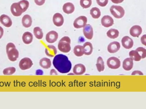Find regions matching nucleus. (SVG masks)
Returning <instances> with one entry per match:
<instances>
[{"mask_svg": "<svg viewBox=\"0 0 146 109\" xmlns=\"http://www.w3.org/2000/svg\"><path fill=\"white\" fill-rule=\"evenodd\" d=\"M71 39L69 37H63L58 43V49L62 53H69L71 50Z\"/></svg>", "mask_w": 146, "mask_h": 109, "instance_id": "obj_2", "label": "nucleus"}, {"mask_svg": "<svg viewBox=\"0 0 146 109\" xmlns=\"http://www.w3.org/2000/svg\"><path fill=\"white\" fill-rule=\"evenodd\" d=\"M83 33L87 39L91 40L93 37V29L90 24H86L83 29Z\"/></svg>", "mask_w": 146, "mask_h": 109, "instance_id": "obj_10", "label": "nucleus"}, {"mask_svg": "<svg viewBox=\"0 0 146 109\" xmlns=\"http://www.w3.org/2000/svg\"><path fill=\"white\" fill-rule=\"evenodd\" d=\"M121 48V45L118 42H114L111 43L107 47V50L110 54L117 53Z\"/></svg>", "mask_w": 146, "mask_h": 109, "instance_id": "obj_13", "label": "nucleus"}, {"mask_svg": "<svg viewBox=\"0 0 146 109\" xmlns=\"http://www.w3.org/2000/svg\"><path fill=\"white\" fill-rule=\"evenodd\" d=\"M39 64L43 68L48 69L51 67V62L49 58L43 57L40 60Z\"/></svg>", "mask_w": 146, "mask_h": 109, "instance_id": "obj_23", "label": "nucleus"}, {"mask_svg": "<svg viewBox=\"0 0 146 109\" xmlns=\"http://www.w3.org/2000/svg\"><path fill=\"white\" fill-rule=\"evenodd\" d=\"M8 59L11 61H15L19 56V52L16 48H13L10 50L7 53Z\"/></svg>", "mask_w": 146, "mask_h": 109, "instance_id": "obj_17", "label": "nucleus"}, {"mask_svg": "<svg viewBox=\"0 0 146 109\" xmlns=\"http://www.w3.org/2000/svg\"><path fill=\"white\" fill-rule=\"evenodd\" d=\"M86 67L82 63L76 64L73 68V73L76 75H82L86 72Z\"/></svg>", "mask_w": 146, "mask_h": 109, "instance_id": "obj_14", "label": "nucleus"}, {"mask_svg": "<svg viewBox=\"0 0 146 109\" xmlns=\"http://www.w3.org/2000/svg\"><path fill=\"white\" fill-rule=\"evenodd\" d=\"M0 22L6 27H10L12 25L13 22L10 17L6 15H2L0 16Z\"/></svg>", "mask_w": 146, "mask_h": 109, "instance_id": "obj_15", "label": "nucleus"}, {"mask_svg": "<svg viewBox=\"0 0 146 109\" xmlns=\"http://www.w3.org/2000/svg\"><path fill=\"white\" fill-rule=\"evenodd\" d=\"M141 41L143 45L146 46V35H144L142 36L141 38Z\"/></svg>", "mask_w": 146, "mask_h": 109, "instance_id": "obj_38", "label": "nucleus"}, {"mask_svg": "<svg viewBox=\"0 0 146 109\" xmlns=\"http://www.w3.org/2000/svg\"><path fill=\"white\" fill-rule=\"evenodd\" d=\"M33 63L29 57L22 58L19 63V67L21 70H25L29 69L32 67Z\"/></svg>", "mask_w": 146, "mask_h": 109, "instance_id": "obj_6", "label": "nucleus"}, {"mask_svg": "<svg viewBox=\"0 0 146 109\" xmlns=\"http://www.w3.org/2000/svg\"><path fill=\"white\" fill-rule=\"evenodd\" d=\"M92 4V0H80V5L83 8H88Z\"/></svg>", "mask_w": 146, "mask_h": 109, "instance_id": "obj_32", "label": "nucleus"}, {"mask_svg": "<svg viewBox=\"0 0 146 109\" xmlns=\"http://www.w3.org/2000/svg\"><path fill=\"white\" fill-rule=\"evenodd\" d=\"M53 64L54 67L61 73H67L72 69V63L68 57L62 54L55 56Z\"/></svg>", "mask_w": 146, "mask_h": 109, "instance_id": "obj_1", "label": "nucleus"}, {"mask_svg": "<svg viewBox=\"0 0 146 109\" xmlns=\"http://www.w3.org/2000/svg\"><path fill=\"white\" fill-rule=\"evenodd\" d=\"M133 66V62L132 58H127L123 61V67L126 71L131 70Z\"/></svg>", "mask_w": 146, "mask_h": 109, "instance_id": "obj_20", "label": "nucleus"}, {"mask_svg": "<svg viewBox=\"0 0 146 109\" xmlns=\"http://www.w3.org/2000/svg\"><path fill=\"white\" fill-rule=\"evenodd\" d=\"M90 15L94 19H98L101 16V12L98 8L94 7L90 10Z\"/></svg>", "mask_w": 146, "mask_h": 109, "instance_id": "obj_26", "label": "nucleus"}, {"mask_svg": "<svg viewBox=\"0 0 146 109\" xmlns=\"http://www.w3.org/2000/svg\"><path fill=\"white\" fill-rule=\"evenodd\" d=\"M18 3L24 13L26 11L29 7V2L27 0H21L19 1Z\"/></svg>", "mask_w": 146, "mask_h": 109, "instance_id": "obj_31", "label": "nucleus"}, {"mask_svg": "<svg viewBox=\"0 0 146 109\" xmlns=\"http://www.w3.org/2000/svg\"><path fill=\"white\" fill-rule=\"evenodd\" d=\"M113 3H115V4H118V3H121L122 2L124 1V0H110Z\"/></svg>", "mask_w": 146, "mask_h": 109, "instance_id": "obj_40", "label": "nucleus"}, {"mask_svg": "<svg viewBox=\"0 0 146 109\" xmlns=\"http://www.w3.org/2000/svg\"><path fill=\"white\" fill-rule=\"evenodd\" d=\"M96 66L97 69L99 72H102L104 70V62L103 58L101 57L100 56L98 57Z\"/></svg>", "mask_w": 146, "mask_h": 109, "instance_id": "obj_27", "label": "nucleus"}, {"mask_svg": "<svg viewBox=\"0 0 146 109\" xmlns=\"http://www.w3.org/2000/svg\"><path fill=\"white\" fill-rule=\"evenodd\" d=\"M136 51L139 53L141 56V58L144 59L146 57V50L142 47L138 48L136 50Z\"/></svg>", "mask_w": 146, "mask_h": 109, "instance_id": "obj_34", "label": "nucleus"}, {"mask_svg": "<svg viewBox=\"0 0 146 109\" xmlns=\"http://www.w3.org/2000/svg\"><path fill=\"white\" fill-rule=\"evenodd\" d=\"M33 33L36 38L38 39H42L43 37V32L40 27L37 26L33 29Z\"/></svg>", "mask_w": 146, "mask_h": 109, "instance_id": "obj_28", "label": "nucleus"}, {"mask_svg": "<svg viewBox=\"0 0 146 109\" xmlns=\"http://www.w3.org/2000/svg\"><path fill=\"white\" fill-rule=\"evenodd\" d=\"M34 2L38 6H41L45 3V0H34Z\"/></svg>", "mask_w": 146, "mask_h": 109, "instance_id": "obj_37", "label": "nucleus"}, {"mask_svg": "<svg viewBox=\"0 0 146 109\" xmlns=\"http://www.w3.org/2000/svg\"><path fill=\"white\" fill-rule=\"evenodd\" d=\"M142 32V28L139 25L133 26L131 27L129 31L130 35L134 37H139Z\"/></svg>", "mask_w": 146, "mask_h": 109, "instance_id": "obj_16", "label": "nucleus"}, {"mask_svg": "<svg viewBox=\"0 0 146 109\" xmlns=\"http://www.w3.org/2000/svg\"><path fill=\"white\" fill-rule=\"evenodd\" d=\"M57 50L54 45H48L45 50V53L48 56L53 57L57 54Z\"/></svg>", "mask_w": 146, "mask_h": 109, "instance_id": "obj_19", "label": "nucleus"}, {"mask_svg": "<svg viewBox=\"0 0 146 109\" xmlns=\"http://www.w3.org/2000/svg\"><path fill=\"white\" fill-rule=\"evenodd\" d=\"M62 10L65 13L67 14H71L74 13V5L71 2L65 3L62 7Z\"/></svg>", "mask_w": 146, "mask_h": 109, "instance_id": "obj_18", "label": "nucleus"}, {"mask_svg": "<svg viewBox=\"0 0 146 109\" xmlns=\"http://www.w3.org/2000/svg\"><path fill=\"white\" fill-rule=\"evenodd\" d=\"M15 71H16V69L14 67H9L4 69L3 73L4 75H10L13 74Z\"/></svg>", "mask_w": 146, "mask_h": 109, "instance_id": "obj_33", "label": "nucleus"}, {"mask_svg": "<svg viewBox=\"0 0 146 109\" xmlns=\"http://www.w3.org/2000/svg\"><path fill=\"white\" fill-rule=\"evenodd\" d=\"M129 55L133 60L136 61H139L141 59L140 55L136 50L130 51L129 53Z\"/></svg>", "mask_w": 146, "mask_h": 109, "instance_id": "obj_30", "label": "nucleus"}, {"mask_svg": "<svg viewBox=\"0 0 146 109\" xmlns=\"http://www.w3.org/2000/svg\"><path fill=\"white\" fill-rule=\"evenodd\" d=\"M53 21L56 26L60 27L64 24V17L60 13H56L53 16Z\"/></svg>", "mask_w": 146, "mask_h": 109, "instance_id": "obj_8", "label": "nucleus"}, {"mask_svg": "<svg viewBox=\"0 0 146 109\" xmlns=\"http://www.w3.org/2000/svg\"><path fill=\"white\" fill-rule=\"evenodd\" d=\"M111 13L116 18H121L125 15L124 9L120 6L112 5L110 8Z\"/></svg>", "mask_w": 146, "mask_h": 109, "instance_id": "obj_3", "label": "nucleus"}, {"mask_svg": "<svg viewBox=\"0 0 146 109\" xmlns=\"http://www.w3.org/2000/svg\"><path fill=\"white\" fill-rule=\"evenodd\" d=\"M107 66L111 69H117L121 66L120 60L117 57H111L107 60L106 62Z\"/></svg>", "mask_w": 146, "mask_h": 109, "instance_id": "obj_4", "label": "nucleus"}, {"mask_svg": "<svg viewBox=\"0 0 146 109\" xmlns=\"http://www.w3.org/2000/svg\"><path fill=\"white\" fill-rule=\"evenodd\" d=\"M83 48L84 54L86 55H89L92 53L93 50L92 44L89 42H86L83 44Z\"/></svg>", "mask_w": 146, "mask_h": 109, "instance_id": "obj_24", "label": "nucleus"}, {"mask_svg": "<svg viewBox=\"0 0 146 109\" xmlns=\"http://www.w3.org/2000/svg\"><path fill=\"white\" fill-rule=\"evenodd\" d=\"M132 75H143V73L140 71L136 70L134 71L132 73Z\"/></svg>", "mask_w": 146, "mask_h": 109, "instance_id": "obj_39", "label": "nucleus"}, {"mask_svg": "<svg viewBox=\"0 0 146 109\" xmlns=\"http://www.w3.org/2000/svg\"><path fill=\"white\" fill-rule=\"evenodd\" d=\"M107 36L111 39H115L119 36V32L118 30L111 29L106 33Z\"/></svg>", "mask_w": 146, "mask_h": 109, "instance_id": "obj_25", "label": "nucleus"}, {"mask_svg": "<svg viewBox=\"0 0 146 109\" xmlns=\"http://www.w3.org/2000/svg\"><path fill=\"white\" fill-rule=\"evenodd\" d=\"M3 32H4V31H3V28L1 26H0V39L3 36Z\"/></svg>", "mask_w": 146, "mask_h": 109, "instance_id": "obj_41", "label": "nucleus"}, {"mask_svg": "<svg viewBox=\"0 0 146 109\" xmlns=\"http://www.w3.org/2000/svg\"><path fill=\"white\" fill-rule=\"evenodd\" d=\"M58 38V34L55 31H50L46 35L45 39L47 42L52 44L55 42Z\"/></svg>", "mask_w": 146, "mask_h": 109, "instance_id": "obj_9", "label": "nucleus"}, {"mask_svg": "<svg viewBox=\"0 0 146 109\" xmlns=\"http://www.w3.org/2000/svg\"><path fill=\"white\" fill-rule=\"evenodd\" d=\"M50 75H58V74L56 73V71L54 69H52L51 71H50Z\"/></svg>", "mask_w": 146, "mask_h": 109, "instance_id": "obj_42", "label": "nucleus"}, {"mask_svg": "<svg viewBox=\"0 0 146 109\" xmlns=\"http://www.w3.org/2000/svg\"><path fill=\"white\" fill-rule=\"evenodd\" d=\"M10 10L13 15L15 17L21 16L24 13L18 3H13L11 5Z\"/></svg>", "mask_w": 146, "mask_h": 109, "instance_id": "obj_7", "label": "nucleus"}, {"mask_svg": "<svg viewBox=\"0 0 146 109\" xmlns=\"http://www.w3.org/2000/svg\"><path fill=\"white\" fill-rule=\"evenodd\" d=\"M74 53L77 57L82 56L84 54L83 46L76 45L74 49Z\"/></svg>", "mask_w": 146, "mask_h": 109, "instance_id": "obj_29", "label": "nucleus"}, {"mask_svg": "<svg viewBox=\"0 0 146 109\" xmlns=\"http://www.w3.org/2000/svg\"><path fill=\"white\" fill-rule=\"evenodd\" d=\"M22 25L25 28L31 27L32 24V19L29 15H25L22 18Z\"/></svg>", "mask_w": 146, "mask_h": 109, "instance_id": "obj_22", "label": "nucleus"}, {"mask_svg": "<svg viewBox=\"0 0 146 109\" xmlns=\"http://www.w3.org/2000/svg\"><path fill=\"white\" fill-rule=\"evenodd\" d=\"M97 3L101 7H105L107 5L109 0H96Z\"/></svg>", "mask_w": 146, "mask_h": 109, "instance_id": "obj_35", "label": "nucleus"}, {"mask_svg": "<svg viewBox=\"0 0 146 109\" xmlns=\"http://www.w3.org/2000/svg\"><path fill=\"white\" fill-rule=\"evenodd\" d=\"M101 23L103 26L108 28L113 25L114 20L110 15H105L101 19Z\"/></svg>", "mask_w": 146, "mask_h": 109, "instance_id": "obj_11", "label": "nucleus"}, {"mask_svg": "<svg viewBox=\"0 0 146 109\" xmlns=\"http://www.w3.org/2000/svg\"><path fill=\"white\" fill-rule=\"evenodd\" d=\"M13 48H15V45H14V44L12 43H9L7 44V47H6V52H7V54L10 50Z\"/></svg>", "mask_w": 146, "mask_h": 109, "instance_id": "obj_36", "label": "nucleus"}, {"mask_svg": "<svg viewBox=\"0 0 146 109\" xmlns=\"http://www.w3.org/2000/svg\"><path fill=\"white\" fill-rule=\"evenodd\" d=\"M87 18L85 16H80L76 18L73 23L74 27L76 29L83 28L87 23Z\"/></svg>", "mask_w": 146, "mask_h": 109, "instance_id": "obj_5", "label": "nucleus"}, {"mask_svg": "<svg viewBox=\"0 0 146 109\" xmlns=\"http://www.w3.org/2000/svg\"><path fill=\"white\" fill-rule=\"evenodd\" d=\"M123 48L126 49H130L133 46V41L132 38L128 36H125L121 40Z\"/></svg>", "mask_w": 146, "mask_h": 109, "instance_id": "obj_12", "label": "nucleus"}, {"mask_svg": "<svg viewBox=\"0 0 146 109\" xmlns=\"http://www.w3.org/2000/svg\"><path fill=\"white\" fill-rule=\"evenodd\" d=\"M22 39L25 44H30L32 42L33 40V35L31 32H26L22 36Z\"/></svg>", "mask_w": 146, "mask_h": 109, "instance_id": "obj_21", "label": "nucleus"}]
</instances>
